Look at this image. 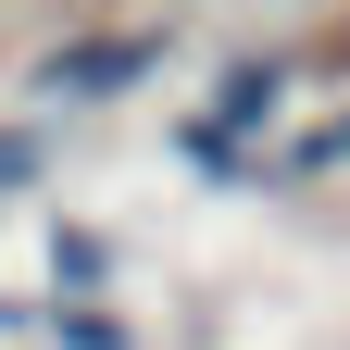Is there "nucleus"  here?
Segmentation results:
<instances>
[{"label":"nucleus","mask_w":350,"mask_h":350,"mask_svg":"<svg viewBox=\"0 0 350 350\" xmlns=\"http://www.w3.org/2000/svg\"><path fill=\"white\" fill-rule=\"evenodd\" d=\"M150 63H163V38H75V51L38 63V88H51V100H113V88H138Z\"/></svg>","instance_id":"obj_1"},{"label":"nucleus","mask_w":350,"mask_h":350,"mask_svg":"<svg viewBox=\"0 0 350 350\" xmlns=\"http://www.w3.org/2000/svg\"><path fill=\"white\" fill-rule=\"evenodd\" d=\"M275 100H288V75H275V63H238V75H226V100H213V125H200V138L226 150L238 125H275Z\"/></svg>","instance_id":"obj_2"},{"label":"nucleus","mask_w":350,"mask_h":350,"mask_svg":"<svg viewBox=\"0 0 350 350\" xmlns=\"http://www.w3.org/2000/svg\"><path fill=\"white\" fill-rule=\"evenodd\" d=\"M38 163H51V138H38V125H0V188H25Z\"/></svg>","instance_id":"obj_3"},{"label":"nucleus","mask_w":350,"mask_h":350,"mask_svg":"<svg viewBox=\"0 0 350 350\" xmlns=\"http://www.w3.org/2000/svg\"><path fill=\"white\" fill-rule=\"evenodd\" d=\"M100 262H113L100 238H51V275H63V288H100Z\"/></svg>","instance_id":"obj_4"},{"label":"nucleus","mask_w":350,"mask_h":350,"mask_svg":"<svg viewBox=\"0 0 350 350\" xmlns=\"http://www.w3.org/2000/svg\"><path fill=\"white\" fill-rule=\"evenodd\" d=\"M51 325H63V350H125V325H113V313H51Z\"/></svg>","instance_id":"obj_5"},{"label":"nucleus","mask_w":350,"mask_h":350,"mask_svg":"<svg viewBox=\"0 0 350 350\" xmlns=\"http://www.w3.org/2000/svg\"><path fill=\"white\" fill-rule=\"evenodd\" d=\"M325 163H350V113H338V125H313V138H300V175H325Z\"/></svg>","instance_id":"obj_6"}]
</instances>
